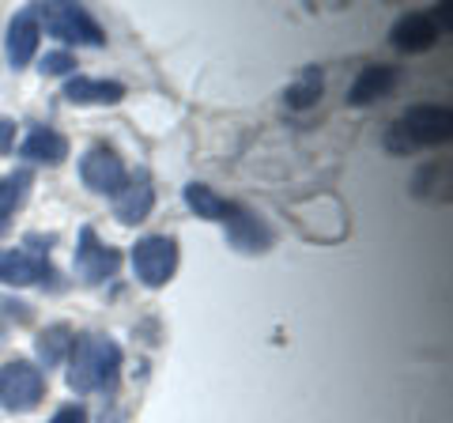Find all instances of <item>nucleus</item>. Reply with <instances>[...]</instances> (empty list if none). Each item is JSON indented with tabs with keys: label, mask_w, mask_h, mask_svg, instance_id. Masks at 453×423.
Masks as SVG:
<instances>
[{
	"label": "nucleus",
	"mask_w": 453,
	"mask_h": 423,
	"mask_svg": "<svg viewBox=\"0 0 453 423\" xmlns=\"http://www.w3.org/2000/svg\"><path fill=\"white\" fill-rule=\"evenodd\" d=\"M118 371H121V348L103 333L80 336L73 351H68V389L73 393L110 389L118 382Z\"/></svg>",
	"instance_id": "f257e3e1"
},
{
	"label": "nucleus",
	"mask_w": 453,
	"mask_h": 423,
	"mask_svg": "<svg viewBox=\"0 0 453 423\" xmlns=\"http://www.w3.org/2000/svg\"><path fill=\"white\" fill-rule=\"evenodd\" d=\"M38 23H46V31L61 42H76V46H103L106 35L98 27L88 8L80 4H68V0H53V4H42L38 8Z\"/></svg>",
	"instance_id": "f03ea898"
},
{
	"label": "nucleus",
	"mask_w": 453,
	"mask_h": 423,
	"mask_svg": "<svg viewBox=\"0 0 453 423\" xmlns=\"http://www.w3.org/2000/svg\"><path fill=\"white\" fill-rule=\"evenodd\" d=\"M133 273L144 288H166L178 273V242L166 235H148L133 246Z\"/></svg>",
	"instance_id": "7ed1b4c3"
},
{
	"label": "nucleus",
	"mask_w": 453,
	"mask_h": 423,
	"mask_svg": "<svg viewBox=\"0 0 453 423\" xmlns=\"http://www.w3.org/2000/svg\"><path fill=\"white\" fill-rule=\"evenodd\" d=\"M42 393H46V378L35 363L12 359L0 366V404L8 412H31L42 404Z\"/></svg>",
	"instance_id": "20e7f679"
},
{
	"label": "nucleus",
	"mask_w": 453,
	"mask_h": 423,
	"mask_svg": "<svg viewBox=\"0 0 453 423\" xmlns=\"http://www.w3.org/2000/svg\"><path fill=\"white\" fill-rule=\"evenodd\" d=\"M80 178L91 193H106V196H118L125 186H129V171H125L121 155L113 148H103V144H95L80 159Z\"/></svg>",
	"instance_id": "39448f33"
},
{
	"label": "nucleus",
	"mask_w": 453,
	"mask_h": 423,
	"mask_svg": "<svg viewBox=\"0 0 453 423\" xmlns=\"http://www.w3.org/2000/svg\"><path fill=\"white\" fill-rule=\"evenodd\" d=\"M118 269H121V253L103 246L91 227H83L80 246H76V276L95 288V284H106L110 276H118Z\"/></svg>",
	"instance_id": "423d86ee"
},
{
	"label": "nucleus",
	"mask_w": 453,
	"mask_h": 423,
	"mask_svg": "<svg viewBox=\"0 0 453 423\" xmlns=\"http://www.w3.org/2000/svg\"><path fill=\"white\" fill-rule=\"evenodd\" d=\"M401 133L408 136V144L412 148H431V144H442V140H449L453 133V114L446 106H412L404 114Z\"/></svg>",
	"instance_id": "0eeeda50"
},
{
	"label": "nucleus",
	"mask_w": 453,
	"mask_h": 423,
	"mask_svg": "<svg viewBox=\"0 0 453 423\" xmlns=\"http://www.w3.org/2000/svg\"><path fill=\"white\" fill-rule=\"evenodd\" d=\"M38 38H42V23H38V8H23L16 19L8 23V65L27 68L38 53Z\"/></svg>",
	"instance_id": "6e6552de"
},
{
	"label": "nucleus",
	"mask_w": 453,
	"mask_h": 423,
	"mask_svg": "<svg viewBox=\"0 0 453 423\" xmlns=\"http://www.w3.org/2000/svg\"><path fill=\"white\" fill-rule=\"evenodd\" d=\"M223 223H226V242H231L234 250H242V253H265L268 246H273V231H268L265 223L253 216V212H246L242 204H234L231 216H226Z\"/></svg>",
	"instance_id": "1a4fd4ad"
},
{
	"label": "nucleus",
	"mask_w": 453,
	"mask_h": 423,
	"mask_svg": "<svg viewBox=\"0 0 453 423\" xmlns=\"http://www.w3.org/2000/svg\"><path fill=\"white\" fill-rule=\"evenodd\" d=\"M389 42L401 53H423L438 42V23L427 16V12H408V16H401L393 23Z\"/></svg>",
	"instance_id": "9d476101"
},
{
	"label": "nucleus",
	"mask_w": 453,
	"mask_h": 423,
	"mask_svg": "<svg viewBox=\"0 0 453 423\" xmlns=\"http://www.w3.org/2000/svg\"><path fill=\"white\" fill-rule=\"evenodd\" d=\"M396 83H401V73L393 65H366L356 76V83H351L348 98H351V106H371L378 98H389L396 91Z\"/></svg>",
	"instance_id": "9b49d317"
},
{
	"label": "nucleus",
	"mask_w": 453,
	"mask_h": 423,
	"mask_svg": "<svg viewBox=\"0 0 453 423\" xmlns=\"http://www.w3.org/2000/svg\"><path fill=\"white\" fill-rule=\"evenodd\" d=\"M42 276H53V269L38 253L27 250H0V284H16V288H31Z\"/></svg>",
	"instance_id": "f8f14e48"
},
{
	"label": "nucleus",
	"mask_w": 453,
	"mask_h": 423,
	"mask_svg": "<svg viewBox=\"0 0 453 423\" xmlns=\"http://www.w3.org/2000/svg\"><path fill=\"white\" fill-rule=\"evenodd\" d=\"M65 98L76 106H118L125 98V83L118 80H91V76H73L65 83Z\"/></svg>",
	"instance_id": "ddd939ff"
},
{
	"label": "nucleus",
	"mask_w": 453,
	"mask_h": 423,
	"mask_svg": "<svg viewBox=\"0 0 453 423\" xmlns=\"http://www.w3.org/2000/svg\"><path fill=\"white\" fill-rule=\"evenodd\" d=\"M155 208V189L148 186L144 178L140 181H129L118 196H113V216H118L125 227H133V223H144Z\"/></svg>",
	"instance_id": "4468645a"
},
{
	"label": "nucleus",
	"mask_w": 453,
	"mask_h": 423,
	"mask_svg": "<svg viewBox=\"0 0 453 423\" xmlns=\"http://www.w3.org/2000/svg\"><path fill=\"white\" fill-rule=\"evenodd\" d=\"M23 159H31V163H65V155H68V140L57 133V129H35L31 136L23 140V148H19Z\"/></svg>",
	"instance_id": "2eb2a0df"
},
{
	"label": "nucleus",
	"mask_w": 453,
	"mask_h": 423,
	"mask_svg": "<svg viewBox=\"0 0 453 423\" xmlns=\"http://www.w3.org/2000/svg\"><path fill=\"white\" fill-rule=\"evenodd\" d=\"M186 204L196 212V216H201V219H226V216H231V201H223V196L219 193H211L208 186H201V181H193V186H186Z\"/></svg>",
	"instance_id": "dca6fc26"
},
{
	"label": "nucleus",
	"mask_w": 453,
	"mask_h": 423,
	"mask_svg": "<svg viewBox=\"0 0 453 423\" xmlns=\"http://www.w3.org/2000/svg\"><path fill=\"white\" fill-rule=\"evenodd\" d=\"M76 344V336L68 326H50L46 333L38 336V359L42 366H57V363H65L68 359V351H73Z\"/></svg>",
	"instance_id": "f3484780"
},
{
	"label": "nucleus",
	"mask_w": 453,
	"mask_h": 423,
	"mask_svg": "<svg viewBox=\"0 0 453 423\" xmlns=\"http://www.w3.org/2000/svg\"><path fill=\"white\" fill-rule=\"evenodd\" d=\"M27 181H31V174H27V171L0 178V227H4L8 216H12V212H16L19 196H23V189H27Z\"/></svg>",
	"instance_id": "a211bd4d"
},
{
	"label": "nucleus",
	"mask_w": 453,
	"mask_h": 423,
	"mask_svg": "<svg viewBox=\"0 0 453 423\" xmlns=\"http://www.w3.org/2000/svg\"><path fill=\"white\" fill-rule=\"evenodd\" d=\"M318 98H321V73L318 68H310V73L303 76V83H295V88L288 91V106L306 110V106H314Z\"/></svg>",
	"instance_id": "6ab92c4d"
},
{
	"label": "nucleus",
	"mask_w": 453,
	"mask_h": 423,
	"mask_svg": "<svg viewBox=\"0 0 453 423\" xmlns=\"http://www.w3.org/2000/svg\"><path fill=\"white\" fill-rule=\"evenodd\" d=\"M73 68H76V58H73V53H65V50L46 53V58H42V73H46V76H68Z\"/></svg>",
	"instance_id": "aec40b11"
},
{
	"label": "nucleus",
	"mask_w": 453,
	"mask_h": 423,
	"mask_svg": "<svg viewBox=\"0 0 453 423\" xmlns=\"http://www.w3.org/2000/svg\"><path fill=\"white\" fill-rule=\"evenodd\" d=\"M16 133H19L16 121H12V118H0V155H8L12 148H16Z\"/></svg>",
	"instance_id": "412c9836"
},
{
	"label": "nucleus",
	"mask_w": 453,
	"mask_h": 423,
	"mask_svg": "<svg viewBox=\"0 0 453 423\" xmlns=\"http://www.w3.org/2000/svg\"><path fill=\"white\" fill-rule=\"evenodd\" d=\"M50 423H88V412L80 404H65V408H57Z\"/></svg>",
	"instance_id": "4be33fe9"
},
{
	"label": "nucleus",
	"mask_w": 453,
	"mask_h": 423,
	"mask_svg": "<svg viewBox=\"0 0 453 423\" xmlns=\"http://www.w3.org/2000/svg\"><path fill=\"white\" fill-rule=\"evenodd\" d=\"M0 341H4V326H0Z\"/></svg>",
	"instance_id": "5701e85b"
}]
</instances>
